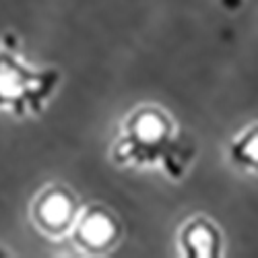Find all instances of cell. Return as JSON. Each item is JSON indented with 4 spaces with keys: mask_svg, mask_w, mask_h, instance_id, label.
I'll return each mask as SVG.
<instances>
[{
    "mask_svg": "<svg viewBox=\"0 0 258 258\" xmlns=\"http://www.w3.org/2000/svg\"><path fill=\"white\" fill-rule=\"evenodd\" d=\"M192 157V147L171 137L167 120L157 112L137 114L126 128V137L118 145L120 161L155 163L161 161L171 176H182Z\"/></svg>",
    "mask_w": 258,
    "mask_h": 258,
    "instance_id": "1",
    "label": "cell"
},
{
    "mask_svg": "<svg viewBox=\"0 0 258 258\" xmlns=\"http://www.w3.org/2000/svg\"><path fill=\"white\" fill-rule=\"evenodd\" d=\"M56 85V71L33 73L11 50H0V107H9L17 116L41 114Z\"/></svg>",
    "mask_w": 258,
    "mask_h": 258,
    "instance_id": "2",
    "label": "cell"
},
{
    "mask_svg": "<svg viewBox=\"0 0 258 258\" xmlns=\"http://www.w3.org/2000/svg\"><path fill=\"white\" fill-rule=\"evenodd\" d=\"M116 235V225L114 221L107 217L105 213H89L85 217L77 229V238L85 244V246H105Z\"/></svg>",
    "mask_w": 258,
    "mask_h": 258,
    "instance_id": "3",
    "label": "cell"
},
{
    "mask_svg": "<svg viewBox=\"0 0 258 258\" xmlns=\"http://www.w3.org/2000/svg\"><path fill=\"white\" fill-rule=\"evenodd\" d=\"M71 215H73V203L67 195H62V192L50 195L39 205V217L52 227L64 225L71 219Z\"/></svg>",
    "mask_w": 258,
    "mask_h": 258,
    "instance_id": "4",
    "label": "cell"
},
{
    "mask_svg": "<svg viewBox=\"0 0 258 258\" xmlns=\"http://www.w3.org/2000/svg\"><path fill=\"white\" fill-rule=\"evenodd\" d=\"M186 248L190 250L192 256H199V258H205V256H211L215 246H217V238H215V231L205 225V223H197L192 225L188 231H186Z\"/></svg>",
    "mask_w": 258,
    "mask_h": 258,
    "instance_id": "5",
    "label": "cell"
},
{
    "mask_svg": "<svg viewBox=\"0 0 258 258\" xmlns=\"http://www.w3.org/2000/svg\"><path fill=\"white\" fill-rule=\"evenodd\" d=\"M231 155L235 161L244 165L258 167V131L246 135L242 141H238L231 147Z\"/></svg>",
    "mask_w": 258,
    "mask_h": 258,
    "instance_id": "6",
    "label": "cell"
}]
</instances>
